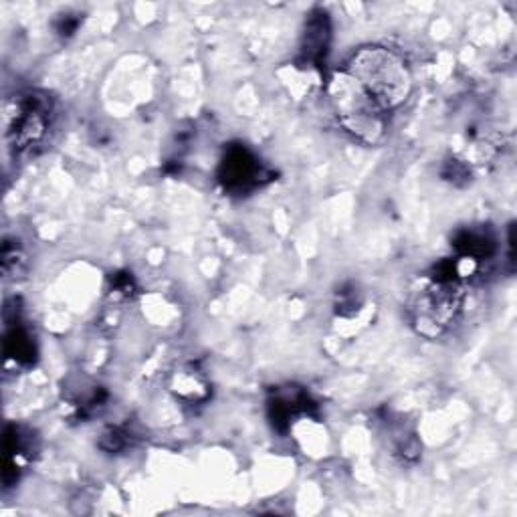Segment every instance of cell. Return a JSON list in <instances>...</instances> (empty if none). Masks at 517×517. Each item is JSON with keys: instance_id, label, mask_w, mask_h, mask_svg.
<instances>
[{"instance_id": "cell-1", "label": "cell", "mask_w": 517, "mask_h": 517, "mask_svg": "<svg viewBox=\"0 0 517 517\" xmlns=\"http://www.w3.org/2000/svg\"><path fill=\"white\" fill-rule=\"evenodd\" d=\"M360 87L388 112L408 99L412 91V75L404 59L386 47H362L358 49L346 69Z\"/></svg>"}, {"instance_id": "cell-2", "label": "cell", "mask_w": 517, "mask_h": 517, "mask_svg": "<svg viewBox=\"0 0 517 517\" xmlns=\"http://www.w3.org/2000/svg\"><path fill=\"white\" fill-rule=\"evenodd\" d=\"M463 289L459 281L427 277L408 299V322L419 336L437 340L459 320L463 309Z\"/></svg>"}, {"instance_id": "cell-3", "label": "cell", "mask_w": 517, "mask_h": 517, "mask_svg": "<svg viewBox=\"0 0 517 517\" xmlns=\"http://www.w3.org/2000/svg\"><path fill=\"white\" fill-rule=\"evenodd\" d=\"M332 108L340 126L364 144H378L386 132V112L346 71L330 81Z\"/></svg>"}, {"instance_id": "cell-4", "label": "cell", "mask_w": 517, "mask_h": 517, "mask_svg": "<svg viewBox=\"0 0 517 517\" xmlns=\"http://www.w3.org/2000/svg\"><path fill=\"white\" fill-rule=\"evenodd\" d=\"M53 99L41 91H21L5 101V136L19 152L37 150L53 126Z\"/></svg>"}, {"instance_id": "cell-5", "label": "cell", "mask_w": 517, "mask_h": 517, "mask_svg": "<svg viewBox=\"0 0 517 517\" xmlns=\"http://www.w3.org/2000/svg\"><path fill=\"white\" fill-rule=\"evenodd\" d=\"M219 178L229 190L245 192L259 186L267 174L261 162L245 146H233L227 150L221 162Z\"/></svg>"}, {"instance_id": "cell-6", "label": "cell", "mask_w": 517, "mask_h": 517, "mask_svg": "<svg viewBox=\"0 0 517 517\" xmlns=\"http://www.w3.org/2000/svg\"><path fill=\"white\" fill-rule=\"evenodd\" d=\"M330 37H332V27H330L328 15L324 11H314L307 17L305 31H303V41H301L303 59L307 63L320 67L328 53Z\"/></svg>"}, {"instance_id": "cell-7", "label": "cell", "mask_w": 517, "mask_h": 517, "mask_svg": "<svg viewBox=\"0 0 517 517\" xmlns=\"http://www.w3.org/2000/svg\"><path fill=\"white\" fill-rule=\"evenodd\" d=\"M455 249L463 259L483 261L495 253V239L485 229H463L455 235Z\"/></svg>"}, {"instance_id": "cell-8", "label": "cell", "mask_w": 517, "mask_h": 517, "mask_svg": "<svg viewBox=\"0 0 517 517\" xmlns=\"http://www.w3.org/2000/svg\"><path fill=\"white\" fill-rule=\"evenodd\" d=\"M5 352L7 358L17 364H31L35 360V342L27 328H23L19 322L9 326L5 336Z\"/></svg>"}, {"instance_id": "cell-9", "label": "cell", "mask_w": 517, "mask_h": 517, "mask_svg": "<svg viewBox=\"0 0 517 517\" xmlns=\"http://www.w3.org/2000/svg\"><path fill=\"white\" fill-rule=\"evenodd\" d=\"M338 312L340 314H354V312H358L360 309V305H362V295H360V291L356 289V287H350V289H342L340 293H338Z\"/></svg>"}, {"instance_id": "cell-10", "label": "cell", "mask_w": 517, "mask_h": 517, "mask_svg": "<svg viewBox=\"0 0 517 517\" xmlns=\"http://www.w3.org/2000/svg\"><path fill=\"white\" fill-rule=\"evenodd\" d=\"M77 27H79L77 15H63V17L57 21V25H55V29H57V33H59L61 37H71V35L77 31Z\"/></svg>"}, {"instance_id": "cell-11", "label": "cell", "mask_w": 517, "mask_h": 517, "mask_svg": "<svg viewBox=\"0 0 517 517\" xmlns=\"http://www.w3.org/2000/svg\"><path fill=\"white\" fill-rule=\"evenodd\" d=\"M132 287H134V283H132V277H130V275H118V277L114 279V289H116L118 295L130 297Z\"/></svg>"}]
</instances>
